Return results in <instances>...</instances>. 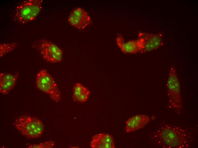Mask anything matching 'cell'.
<instances>
[{"label":"cell","mask_w":198,"mask_h":148,"mask_svg":"<svg viewBox=\"0 0 198 148\" xmlns=\"http://www.w3.org/2000/svg\"><path fill=\"white\" fill-rule=\"evenodd\" d=\"M18 45V44L16 42L1 43L0 44V57L11 52L17 47Z\"/></svg>","instance_id":"5bb4252c"},{"label":"cell","mask_w":198,"mask_h":148,"mask_svg":"<svg viewBox=\"0 0 198 148\" xmlns=\"http://www.w3.org/2000/svg\"><path fill=\"white\" fill-rule=\"evenodd\" d=\"M90 91L81 83L75 84L73 88L72 98L75 102L82 103L88 100Z\"/></svg>","instance_id":"4fadbf2b"},{"label":"cell","mask_w":198,"mask_h":148,"mask_svg":"<svg viewBox=\"0 0 198 148\" xmlns=\"http://www.w3.org/2000/svg\"><path fill=\"white\" fill-rule=\"evenodd\" d=\"M90 146L92 148H115L112 136L105 133H99L94 135L92 138Z\"/></svg>","instance_id":"30bf717a"},{"label":"cell","mask_w":198,"mask_h":148,"mask_svg":"<svg viewBox=\"0 0 198 148\" xmlns=\"http://www.w3.org/2000/svg\"><path fill=\"white\" fill-rule=\"evenodd\" d=\"M116 43L121 50L125 54H135L140 52L144 46L143 40L140 38L129 40L125 42L121 34H118L116 38Z\"/></svg>","instance_id":"9c48e42d"},{"label":"cell","mask_w":198,"mask_h":148,"mask_svg":"<svg viewBox=\"0 0 198 148\" xmlns=\"http://www.w3.org/2000/svg\"><path fill=\"white\" fill-rule=\"evenodd\" d=\"M138 38L141 39L144 42L143 48L141 53L149 52L156 49L163 44V37L160 34H153L140 32Z\"/></svg>","instance_id":"ba28073f"},{"label":"cell","mask_w":198,"mask_h":148,"mask_svg":"<svg viewBox=\"0 0 198 148\" xmlns=\"http://www.w3.org/2000/svg\"><path fill=\"white\" fill-rule=\"evenodd\" d=\"M36 85L39 90L44 92L50 96L54 101L57 102L61 99V94L52 76L45 69L39 71L37 74Z\"/></svg>","instance_id":"8992f818"},{"label":"cell","mask_w":198,"mask_h":148,"mask_svg":"<svg viewBox=\"0 0 198 148\" xmlns=\"http://www.w3.org/2000/svg\"><path fill=\"white\" fill-rule=\"evenodd\" d=\"M32 46L42 57L49 62L58 63L63 59V52L61 49L47 39L41 38L33 42Z\"/></svg>","instance_id":"5b68a950"},{"label":"cell","mask_w":198,"mask_h":148,"mask_svg":"<svg viewBox=\"0 0 198 148\" xmlns=\"http://www.w3.org/2000/svg\"><path fill=\"white\" fill-rule=\"evenodd\" d=\"M68 21L71 25L80 30L84 29L92 22L88 13L80 7L71 11L68 16Z\"/></svg>","instance_id":"52a82bcc"},{"label":"cell","mask_w":198,"mask_h":148,"mask_svg":"<svg viewBox=\"0 0 198 148\" xmlns=\"http://www.w3.org/2000/svg\"><path fill=\"white\" fill-rule=\"evenodd\" d=\"M166 86L168 99L167 107L179 115L182 108L181 87L176 69L173 66L170 69Z\"/></svg>","instance_id":"7a4b0ae2"},{"label":"cell","mask_w":198,"mask_h":148,"mask_svg":"<svg viewBox=\"0 0 198 148\" xmlns=\"http://www.w3.org/2000/svg\"><path fill=\"white\" fill-rule=\"evenodd\" d=\"M13 126L22 135L28 139L39 138L44 130V126L38 119L23 115L16 118Z\"/></svg>","instance_id":"277c9868"},{"label":"cell","mask_w":198,"mask_h":148,"mask_svg":"<svg viewBox=\"0 0 198 148\" xmlns=\"http://www.w3.org/2000/svg\"><path fill=\"white\" fill-rule=\"evenodd\" d=\"M54 142L53 141H49L38 144L27 143L26 147L29 148H51L54 145Z\"/></svg>","instance_id":"9a60e30c"},{"label":"cell","mask_w":198,"mask_h":148,"mask_svg":"<svg viewBox=\"0 0 198 148\" xmlns=\"http://www.w3.org/2000/svg\"><path fill=\"white\" fill-rule=\"evenodd\" d=\"M16 75L7 73L0 74V92L4 95L8 94L13 89L17 81Z\"/></svg>","instance_id":"7c38bea8"},{"label":"cell","mask_w":198,"mask_h":148,"mask_svg":"<svg viewBox=\"0 0 198 148\" xmlns=\"http://www.w3.org/2000/svg\"><path fill=\"white\" fill-rule=\"evenodd\" d=\"M148 116L136 115L129 118L126 122L125 130L127 132H132L144 127L150 121Z\"/></svg>","instance_id":"8fae6325"},{"label":"cell","mask_w":198,"mask_h":148,"mask_svg":"<svg viewBox=\"0 0 198 148\" xmlns=\"http://www.w3.org/2000/svg\"><path fill=\"white\" fill-rule=\"evenodd\" d=\"M43 2L42 0H26L19 3L13 14V20L24 24L34 20L40 13Z\"/></svg>","instance_id":"3957f363"},{"label":"cell","mask_w":198,"mask_h":148,"mask_svg":"<svg viewBox=\"0 0 198 148\" xmlns=\"http://www.w3.org/2000/svg\"><path fill=\"white\" fill-rule=\"evenodd\" d=\"M156 146L163 148H186L190 146L191 134L187 129L166 123H162L151 135Z\"/></svg>","instance_id":"6da1fadb"}]
</instances>
